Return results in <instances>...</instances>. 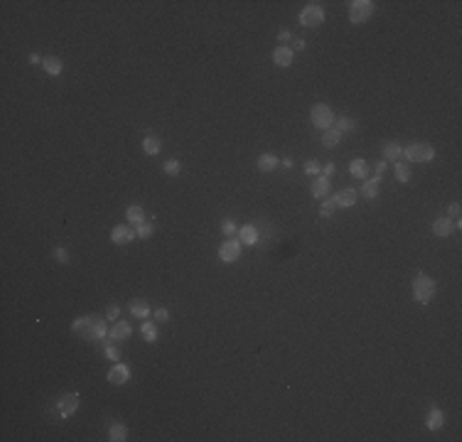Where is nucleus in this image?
<instances>
[{"mask_svg": "<svg viewBox=\"0 0 462 442\" xmlns=\"http://www.w3.org/2000/svg\"><path fill=\"white\" fill-rule=\"evenodd\" d=\"M413 297L420 305H428L435 297V280L428 273H418L416 275V280H413Z\"/></svg>", "mask_w": 462, "mask_h": 442, "instance_id": "1", "label": "nucleus"}, {"mask_svg": "<svg viewBox=\"0 0 462 442\" xmlns=\"http://www.w3.org/2000/svg\"><path fill=\"white\" fill-rule=\"evenodd\" d=\"M404 157L410 162H430L435 157V147L428 143H410L404 150Z\"/></svg>", "mask_w": 462, "mask_h": 442, "instance_id": "2", "label": "nucleus"}, {"mask_svg": "<svg viewBox=\"0 0 462 442\" xmlns=\"http://www.w3.org/2000/svg\"><path fill=\"white\" fill-rule=\"evenodd\" d=\"M310 118H312V125L320 128L322 133H324V130H330V128H334V120H337L334 113H332V108H330L327 103H318V106L312 108Z\"/></svg>", "mask_w": 462, "mask_h": 442, "instance_id": "3", "label": "nucleus"}, {"mask_svg": "<svg viewBox=\"0 0 462 442\" xmlns=\"http://www.w3.org/2000/svg\"><path fill=\"white\" fill-rule=\"evenodd\" d=\"M372 15H374V2H372V0H354V2L349 5V20H352L354 25L366 22Z\"/></svg>", "mask_w": 462, "mask_h": 442, "instance_id": "4", "label": "nucleus"}, {"mask_svg": "<svg viewBox=\"0 0 462 442\" xmlns=\"http://www.w3.org/2000/svg\"><path fill=\"white\" fill-rule=\"evenodd\" d=\"M324 22V10L318 2H310L302 12H300V25L302 27H320Z\"/></svg>", "mask_w": 462, "mask_h": 442, "instance_id": "5", "label": "nucleus"}, {"mask_svg": "<svg viewBox=\"0 0 462 442\" xmlns=\"http://www.w3.org/2000/svg\"><path fill=\"white\" fill-rule=\"evenodd\" d=\"M238 256H241V241L226 238V241L219 246V258H222L224 263H234V261H238Z\"/></svg>", "mask_w": 462, "mask_h": 442, "instance_id": "6", "label": "nucleus"}, {"mask_svg": "<svg viewBox=\"0 0 462 442\" xmlns=\"http://www.w3.org/2000/svg\"><path fill=\"white\" fill-rule=\"evenodd\" d=\"M76 408H79V393H64V396L59 398L57 413L62 415V418H69V415H74V413H76Z\"/></svg>", "mask_w": 462, "mask_h": 442, "instance_id": "7", "label": "nucleus"}, {"mask_svg": "<svg viewBox=\"0 0 462 442\" xmlns=\"http://www.w3.org/2000/svg\"><path fill=\"white\" fill-rule=\"evenodd\" d=\"M72 329H74L82 339L94 342V317H79V320H74Z\"/></svg>", "mask_w": 462, "mask_h": 442, "instance_id": "8", "label": "nucleus"}, {"mask_svg": "<svg viewBox=\"0 0 462 442\" xmlns=\"http://www.w3.org/2000/svg\"><path fill=\"white\" fill-rule=\"evenodd\" d=\"M128 379H130V366L116 361L114 366H111V371H108V381L116 383V386H120V383H126Z\"/></svg>", "mask_w": 462, "mask_h": 442, "instance_id": "9", "label": "nucleus"}, {"mask_svg": "<svg viewBox=\"0 0 462 442\" xmlns=\"http://www.w3.org/2000/svg\"><path fill=\"white\" fill-rule=\"evenodd\" d=\"M136 236L138 234L133 231V226H126V224H123V226H114V231H111V241L123 246V243H130Z\"/></svg>", "mask_w": 462, "mask_h": 442, "instance_id": "10", "label": "nucleus"}, {"mask_svg": "<svg viewBox=\"0 0 462 442\" xmlns=\"http://www.w3.org/2000/svg\"><path fill=\"white\" fill-rule=\"evenodd\" d=\"M238 241L246 243V246H256V243H258V229L251 226V224L241 226V229H238Z\"/></svg>", "mask_w": 462, "mask_h": 442, "instance_id": "11", "label": "nucleus"}, {"mask_svg": "<svg viewBox=\"0 0 462 442\" xmlns=\"http://www.w3.org/2000/svg\"><path fill=\"white\" fill-rule=\"evenodd\" d=\"M332 199H334V204L337 206H354L356 204V189L346 187V189H342V192H337Z\"/></svg>", "mask_w": 462, "mask_h": 442, "instance_id": "12", "label": "nucleus"}, {"mask_svg": "<svg viewBox=\"0 0 462 442\" xmlns=\"http://www.w3.org/2000/svg\"><path fill=\"white\" fill-rule=\"evenodd\" d=\"M426 425H428V430H440L445 425V413L440 411L438 406H433L430 413H428V418H426Z\"/></svg>", "mask_w": 462, "mask_h": 442, "instance_id": "13", "label": "nucleus"}, {"mask_svg": "<svg viewBox=\"0 0 462 442\" xmlns=\"http://www.w3.org/2000/svg\"><path fill=\"white\" fill-rule=\"evenodd\" d=\"M378 189H381V175H374L372 179H366V182H364L362 194H364L366 199H376V197H378Z\"/></svg>", "mask_w": 462, "mask_h": 442, "instance_id": "14", "label": "nucleus"}, {"mask_svg": "<svg viewBox=\"0 0 462 442\" xmlns=\"http://www.w3.org/2000/svg\"><path fill=\"white\" fill-rule=\"evenodd\" d=\"M130 312H133L138 320H148L152 310H150L148 300H140V297H138V300H130Z\"/></svg>", "mask_w": 462, "mask_h": 442, "instance_id": "15", "label": "nucleus"}, {"mask_svg": "<svg viewBox=\"0 0 462 442\" xmlns=\"http://www.w3.org/2000/svg\"><path fill=\"white\" fill-rule=\"evenodd\" d=\"M292 57H295V52H292L290 47H278V49L273 52V61H276L278 66H290V64H292Z\"/></svg>", "mask_w": 462, "mask_h": 442, "instance_id": "16", "label": "nucleus"}, {"mask_svg": "<svg viewBox=\"0 0 462 442\" xmlns=\"http://www.w3.org/2000/svg\"><path fill=\"white\" fill-rule=\"evenodd\" d=\"M130 324L128 322H116L114 324V329L108 332V339H116V342H123V339H128L130 337Z\"/></svg>", "mask_w": 462, "mask_h": 442, "instance_id": "17", "label": "nucleus"}, {"mask_svg": "<svg viewBox=\"0 0 462 442\" xmlns=\"http://www.w3.org/2000/svg\"><path fill=\"white\" fill-rule=\"evenodd\" d=\"M256 165H258L260 172H273V170H276V167L280 165V160H278L276 155L266 152V155H260V157H258V162H256Z\"/></svg>", "mask_w": 462, "mask_h": 442, "instance_id": "18", "label": "nucleus"}, {"mask_svg": "<svg viewBox=\"0 0 462 442\" xmlns=\"http://www.w3.org/2000/svg\"><path fill=\"white\" fill-rule=\"evenodd\" d=\"M401 157H404V147L398 145L396 140H388V143L384 145V160H394V162H396V160H401Z\"/></svg>", "mask_w": 462, "mask_h": 442, "instance_id": "19", "label": "nucleus"}, {"mask_svg": "<svg viewBox=\"0 0 462 442\" xmlns=\"http://www.w3.org/2000/svg\"><path fill=\"white\" fill-rule=\"evenodd\" d=\"M42 66H44V71H47L50 76H59V74L64 71V64H62L59 57H44Z\"/></svg>", "mask_w": 462, "mask_h": 442, "instance_id": "20", "label": "nucleus"}, {"mask_svg": "<svg viewBox=\"0 0 462 442\" xmlns=\"http://www.w3.org/2000/svg\"><path fill=\"white\" fill-rule=\"evenodd\" d=\"M327 192H330V177L318 175V179L312 182V197H318V199H322V197H324Z\"/></svg>", "mask_w": 462, "mask_h": 442, "instance_id": "21", "label": "nucleus"}, {"mask_svg": "<svg viewBox=\"0 0 462 442\" xmlns=\"http://www.w3.org/2000/svg\"><path fill=\"white\" fill-rule=\"evenodd\" d=\"M452 219H448V216H440V219H435V224H433V231L438 236H450L452 234Z\"/></svg>", "mask_w": 462, "mask_h": 442, "instance_id": "22", "label": "nucleus"}, {"mask_svg": "<svg viewBox=\"0 0 462 442\" xmlns=\"http://www.w3.org/2000/svg\"><path fill=\"white\" fill-rule=\"evenodd\" d=\"M369 162L364 160V157H356L354 162H352V175L356 177V179H369Z\"/></svg>", "mask_w": 462, "mask_h": 442, "instance_id": "23", "label": "nucleus"}, {"mask_svg": "<svg viewBox=\"0 0 462 442\" xmlns=\"http://www.w3.org/2000/svg\"><path fill=\"white\" fill-rule=\"evenodd\" d=\"M108 337V329H106V320L104 317H96L94 315V342H104Z\"/></svg>", "mask_w": 462, "mask_h": 442, "instance_id": "24", "label": "nucleus"}, {"mask_svg": "<svg viewBox=\"0 0 462 442\" xmlns=\"http://www.w3.org/2000/svg\"><path fill=\"white\" fill-rule=\"evenodd\" d=\"M340 140H342V133H340L337 128H330V130H324V133H322V145L337 147L340 145Z\"/></svg>", "mask_w": 462, "mask_h": 442, "instance_id": "25", "label": "nucleus"}, {"mask_svg": "<svg viewBox=\"0 0 462 442\" xmlns=\"http://www.w3.org/2000/svg\"><path fill=\"white\" fill-rule=\"evenodd\" d=\"M126 438H128V428H126L123 423H116V425H111V430H108V440L123 442Z\"/></svg>", "mask_w": 462, "mask_h": 442, "instance_id": "26", "label": "nucleus"}, {"mask_svg": "<svg viewBox=\"0 0 462 442\" xmlns=\"http://www.w3.org/2000/svg\"><path fill=\"white\" fill-rule=\"evenodd\" d=\"M160 138H155V135H148L143 140V150H145V155H158L160 152Z\"/></svg>", "mask_w": 462, "mask_h": 442, "instance_id": "27", "label": "nucleus"}, {"mask_svg": "<svg viewBox=\"0 0 462 442\" xmlns=\"http://www.w3.org/2000/svg\"><path fill=\"white\" fill-rule=\"evenodd\" d=\"M126 216H128V221H133L136 226H138V224H143V221H145V211H143V206H128Z\"/></svg>", "mask_w": 462, "mask_h": 442, "instance_id": "28", "label": "nucleus"}, {"mask_svg": "<svg viewBox=\"0 0 462 442\" xmlns=\"http://www.w3.org/2000/svg\"><path fill=\"white\" fill-rule=\"evenodd\" d=\"M140 332H143L145 342H150V344H155V342H158V327H155L152 322H148V320H145L143 327H140Z\"/></svg>", "mask_w": 462, "mask_h": 442, "instance_id": "29", "label": "nucleus"}, {"mask_svg": "<svg viewBox=\"0 0 462 442\" xmlns=\"http://www.w3.org/2000/svg\"><path fill=\"white\" fill-rule=\"evenodd\" d=\"M334 128H337L340 133H352V130L356 128V120H352V118L342 116V118H337V120H334Z\"/></svg>", "mask_w": 462, "mask_h": 442, "instance_id": "30", "label": "nucleus"}, {"mask_svg": "<svg viewBox=\"0 0 462 442\" xmlns=\"http://www.w3.org/2000/svg\"><path fill=\"white\" fill-rule=\"evenodd\" d=\"M152 231H155V226H152L150 221H143V224H138V229H136L138 238H150V236H152Z\"/></svg>", "mask_w": 462, "mask_h": 442, "instance_id": "31", "label": "nucleus"}, {"mask_svg": "<svg viewBox=\"0 0 462 442\" xmlns=\"http://www.w3.org/2000/svg\"><path fill=\"white\" fill-rule=\"evenodd\" d=\"M396 177H398V182H410V170L406 162H396Z\"/></svg>", "mask_w": 462, "mask_h": 442, "instance_id": "32", "label": "nucleus"}, {"mask_svg": "<svg viewBox=\"0 0 462 442\" xmlns=\"http://www.w3.org/2000/svg\"><path fill=\"white\" fill-rule=\"evenodd\" d=\"M222 231H224V236H226V238H231V236L236 234V221H234V219H224V224H222Z\"/></svg>", "mask_w": 462, "mask_h": 442, "instance_id": "33", "label": "nucleus"}, {"mask_svg": "<svg viewBox=\"0 0 462 442\" xmlns=\"http://www.w3.org/2000/svg\"><path fill=\"white\" fill-rule=\"evenodd\" d=\"M334 209H337V204H334V199H330V202H324V204H322V209H320V214H322L324 219H330V216L334 214Z\"/></svg>", "mask_w": 462, "mask_h": 442, "instance_id": "34", "label": "nucleus"}, {"mask_svg": "<svg viewBox=\"0 0 462 442\" xmlns=\"http://www.w3.org/2000/svg\"><path fill=\"white\" fill-rule=\"evenodd\" d=\"M305 172H308V175H315V177H318V175H322V167H320L315 160H308V162H305Z\"/></svg>", "mask_w": 462, "mask_h": 442, "instance_id": "35", "label": "nucleus"}, {"mask_svg": "<svg viewBox=\"0 0 462 442\" xmlns=\"http://www.w3.org/2000/svg\"><path fill=\"white\" fill-rule=\"evenodd\" d=\"M52 256L57 258L59 263H69V251H66V248H62V246H59V248H54V251H52Z\"/></svg>", "mask_w": 462, "mask_h": 442, "instance_id": "36", "label": "nucleus"}, {"mask_svg": "<svg viewBox=\"0 0 462 442\" xmlns=\"http://www.w3.org/2000/svg\"><path fill=\"white\" fill-rule=\"evenodd\" d=\"M165 172L168 175H177L180 172V160H168L165 162Z\"/></svg>", "mask_w": 462, "mask_h": 442, "instance_id": "37", "label": "nucleus"}, {"mask_svg": "<svg viewBox=\"0 0 462 442\" xmlns=\"http://www.w3.org/2000/svg\"><path fill=\"white\" fill-rule=\"evenodd\" d=\"M104 344H106V356H108L111 361H118V359H120V352L116 349L114 344H108V342H104Z\"/></svg>", "mask_w": 462, "mask_h": 442, "instance_id": "38", "label": "nucleus"}, {"mask_svg": "<svg viewBox=\"0 0 462 442\" xmlns=\"http://www.w3.org/2000/svg\"><path fill=\"white\" fill-rule=\"evenodd\" d=\"M155 320H158V322H168V320H170V312H168L165 307H158V310H155Z\"/></svg>", "mask_w": 462, "mask_h": 442, "instance_id": "39", "label": "nucleus"}, {"mask_svg": "<svg viewBox=\"0 0 462 442\" xmlns=\"http://www.w3.org/2000/svg\"><path fill=\"white\" fill-rule=\"evenodd\" d=\"M120 317V307L118 305H111L108 310H106V320H118Z\"/></svg>", "mask_w": 462, "mask_h": 442, "instance_id": "40", "label": "nucleus"}, {"mask_svg": "<svg viewBox=\"0 0 462 442\" xmlns=\"http://www.w3.org/2000/svg\"><path fill=\"white\" fill-rule=\"evenodd\" d=\"M334 170H337V167H334L332 162H327V165L322 167V175H324V177H332V175H334Z\"/></svg>", "mask_w": 462, "mask_h": 442, "instance_id": "41", "label": "nucleus"}, {"mask_svg": "<svg viewBox=\"0 0 462 442\" xmlns=\"http://www.w3.org/2000/svg\"><path fill=\"white\" fill-rule=\"evenodd\" d=\"M305 44H308L305 39H295V44H292V52H302V49H305Z\"/></svg>", "mask_w": 462, "mask_h": 442, "instance_id": "42", "label": "nucleus"}, {"mask_svg": "<svg viewBox=\"0 0 462 442\" xmlns=\"http://www.w3.org/2000/svg\"><path fill=\"white\" fill-rule=\"evenodd\" d=\"M42 61H44V59L40 57V54H30V64H34V66H42Z\"/></svg>", "mask_w": 462, "mask_h": 442, "instance_id": "43", "label": "nucleus"}, {"mask_svg": "<svg viewBox=\"0 0 462 442\" xmlns=\"http://www.w3.org/2000/svg\"><path fill=\"white\" fill-rule=\"evenodd\" d=\"M278 39H280V42H290V39H292V34H290L288 29H283V32L278 34Z\"/></svg>", "mask_w": 462, "mask_h": 442, "instance_id": "44", "label": "nucleus"}, {"mask_svg": "<svg viewBox=\"0 0 462 442\" xmlns=\"http://www.w3.org/2000/svg\"><path fill=\"white\" fill-rule=\"evenodd\" d=\"M384 172H386V160L376 162V175H384Z\"/></svg>", "mask_w": 462, "mask_h": 442, "instance_id": "45", "label": "nucleus"}, {"mask_svg": "<svg viewBox=\"0 0 462 442\" xmlns=\"http://www.w3.org/2000/svg\"><path fill=\"white\" fill-rule=\"evenodd\" d=\"M450 216H452V219H458V216H460V204L450 206Z\"/></svg>", "mask_w": 462, "mask_h": 442, "instance_id": "46", "label": "nucleus"}, {"mask_svg": "<svg viewBox=\"0 0 462 442\" xmlns=\"http://www.w3.org/2000/svg\"><path fill=\"white\" fill-rule=\"evenodd\" d=\"M280 165H283V167H288V170H290V167H292V157H286V160H280Z\"/></svg>", "mask_w": 462, "mask_h": 442, "instance_id": "47", "label": "nucleus"}]
</instances>
